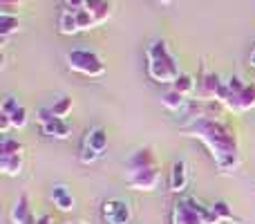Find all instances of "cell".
<instances>
[{
    "instance_id": "cell-15",
    "label": "cell",
    "mask_w": 255,
    "mask_h": 224,
    "mask_svg": "<svg viewBox=\"0 0 255 224\" xmlns=\"http://www.w3.org/2000/svg\"><path fill=\"white\" fill-rule=\"evenodd\" d=\"M22 166H25L22 155H7V157H0V173L7 177H18L22 173Z\"/></svg>"
},
{
    "instance_id": "cell-13",
    "label": "cell",
    "mask_w": 255,
    "mask_h": 224,
    "mask_svg": "<svg viewBox=\"0 0 255 224\" xmlns=\"http://www.w3.org/2000/svg\"><path fill=\"white\" fill-rule=\"evenodd\" d=\"M85 9L94 16L97 25L106 22L108 18L112 16V2L110 0H85Z\"/></svg>"
},
{
    "instance_id": "cell-3",
    "label": "cell",
    "mask_w": 255,
    "mask_h": 224,
    "mask_svg": "<svg viewBox=\"0 0 255 224\" xmlns=\"http://www.w3.org/2000/svg\"><path fill=\"white\" fill-rule=\"evenodd\" d=\"M172 224H222L211 207H202L197 200H179L172 209Z\"/></svg>"
},
{
    "instance_id": "cell-9",
    "label": "cell",
    "mask_w": 255,
    "mask_h": 224,
    "mask_svg": "<svg viewBox=\"0 0 255 224\" xmlns=\"http://www.w3.org/2000/svg\"><path fill=\"white\" fill-rule=\"evenodd\" d=\"M36 220H38V218H34V213H31L29 198L22 193L11 209V224H36Z\"/></svg>"
},
{
    "instance_id": "cell-7",
    "label": "cell",
    "mask_w": 255,
    "mask_h": 224,
    "mask_svg": "<svg viewBox=\"0 0 255 224\" xmlns=\"http://www.w3.org/2000/svg\"><path fill=\"white\" fill-rule=\"evenodd\" d=\"M222 83H224V81H222L215 72L202 70V74H199V79H197V90H195V97L202 99V101H215V99H217V90H220Z\"/></svg>"
},
{
    "instance_id": "cell-6",
    "label": "cell",
    "mask_w": 255,
    "mask_h": 224,
    "mask_svg": "<svg viewBox=\"0 0 255 224\" xmlns=\"http://www.w3.org/2000/svg\"><path fill=\"white\" fill-rule=\"evenodd\" d=\"M101 218L106 224H130L132 220V209L126 200L112 198L101 204Z\"/></svg>"
},
{
    "instance_id": "cell-32",
    "label": "cell",
    "mask_w": 255,
    "mask_h": 224,
    "mask_svg": "<svg viewBox=\"0 0 255 224\" xmlns=\"http://www.w3.org/2000/svg\"><path fill=\"white\" fill-rule=\"evenodd\" d=\"M36 224H54V220H52V216H40L36 220Z\"/></svg>"
},
{
    "instance_id": "cell-22",
    "label": "cell",
    "mask_w": 255,
    "mask_h": 224,
    "mask_svg": "<svg viewBox=\"0 0 255 224\" xmlns=\"http://www.w3.org/2000/svg\"><path fill=\"white\" fill-rule=\"evenodd\" d=\"M72 106H74V103H72L70 97H61V99H58V101L52 106L54 117H56V119H67V117H70V112H72Z\"/></svg>"
},
{
    "instance_id": "cell-4",
    "label": "cell",
    "mask_w": 255,
    "mask_h": 224,
    "mask_svg": "<svg viewBox=\"0 0 255 224\" xmlns=\"http://www.w3.org/2000/svg\"><path fill=\"white\" fill-rule=\"evenodd\" d=\"M65 63L72 72L90 76V79H97V76L106 74V63L92 49H72V52L65 54Z\"/></svg>"
},
{
    "instance_id": "cell-29",
    "label": "cell",
    "mask_w": 255,
    "mask_h": 224,
    "mask_svg": "<svg viewBox=\"0 0 255 224\" xmlns=\"http://www.w3.org/2000/svg\"><path fill=\"white\" fill-rule=\"evenodd\" d=\"M54 119V112L52 108H38V112H36V121L40 123V126H45V123H49Z\"/></svg>"
},
{
    "instance_id": "cell-11",
    "label": "cell",
    "mask_w": 255,
    "mask_h": 224,
    "mask_svg": "<svg viewBox=\"0 0 255 224\" xmlns=\"http://www.w3.org/2000/svg\"><path fill=\"white\" fill-rule=\"evenodd\" d=\"M83 144L90 146L92 150H97L99 155H103L106 153V148H108V132L103 130L101 126L90 128V130L85 132V137H83Z\"/></svg>"
},
{
    "instance_id": "cell-25",
    "label": "cell",
    "mask_w": 255,
    "mask_h": 224,
    "mask_svg": "<svg viewBox=\"0 0 255 224\" xmlns=\"http://www.w3.org/2000/svg\"><path fill=\"white\" fill-rule=\"evenodd\" d=\"M99 157H101V155H99L97 150H92V148H90V146L81 144V153H79L81 164H85V166H88V164H94V162H97Z\"/></svg>"
},
{
    "instance_id": "cell-27",
    "label": "cell",
    "mask_w": 255,
    "mask_h": 224,
    "mask_svg": "<svg viewBox=\"0 0 255 224\" xmlns=\"http://www.w3.org/2000/svg\"><path fill=\"white\" fill-rule=\"evenodd\" d=\"M18 108H20V103H18V99L16 97H4L2 99V106H0V114H13L18 110Z\"/></svg>"
},
{
    "instance_id": "cell-16",
    "label": "cell",
    "mask_w": 255,
    "mask_h": 224,
    "mask_svg": "<svg viewBox=\"0 0 255 224\" xmlns=\"http://www.w3.org/2000/svg\"><path fill=\"white\" fill-rule=\"evenodd\" d=\"M58 29H61V34H65V36H72V34H76V31H81L79 20H76V13L65 9V11L61 13V18H58Z\"/></svg>"
},
{
    "instance_id": "cell-35",
    "label": "cell",
    "mask_w": 255,
    "mask_h": 224,
    "mask_svg": "<svg viewBox=\"0 0 255 224\" xmlns=\"http://www.w3.org/2000/svg\"><path fill=\"white\" fill-rule=\"evenodd\" d=\"M157 2H161V4H168V2H172V0H157Z\"/></svg>"
},
{
    "instance_id": "cell-26",
    "label": "cell",
    "mask_w": 255,
    "mask_h": 224,
    "mask_svg": "<svg viewBox=\"0 0 255 224\" xmlns=\"http://www.w3.org/2000/svg\"><path fill=\"white\" fill-rule=\"evenodd\" d=\"M9 119H11V126L16 128V130H20V128L27 126V108H18L13 114H9Z\"/></svg>"
},
{
    "instance_id": "cell-31",
    "label": "cell",
    "mask_w": 255,
    "mask_h": 224,
    "mask_svg": "<svg viewBox=\"0 0 255 224\" xmlns=\"http://www.w3.org/2000/svg\"><path fill=\"white\" fill-rule=\"evenodd\" d=\"M11 119L7 117V114H0V135H7L9 130H11Z\"/></svg>"
},
{
    "instance_id": "cell-19",
    "label": "cell",
    "mask_w": 255,
    "mask_h": 224,
    "mask_svg": "<svg viewBox=\"0 0 255 224\" xmlns=\"http://www.w3.org/2000/svg\"><path fill=\"white\" fill-rule=\"evenodd\" d=\"M20 27V18L18 16H9V13H0V36L9 38L13 31H18Z\"/></svg>"
},
{
    "instance_id": "cell-33",
    "label": "cell",
    "mask_w": 255,
    "mask_h": 224,
    "mask_svg": "<svg viewBox=\"0 0 255 224\" xmlns=\"http://www.w3.org/2000/svg\"><path fill=\"white\" fill-rule=\"evenodd\" d=\"M22 0H0V4H11V7H18Z\"/></svg>"
},
{
    "instance_id": "cell-23",
    "label": "cell",
    "mask_w": 255,
    "mask_h": 224,
    "mask_svg": "<svg viewBox=\"0 0 255 224\" xmlns=\"http://www.w3.org/2000/svg\"><path fill=\"white\" fill-rule=\"evenodd\" d=\"M211 209H213V213H215V216L220 218L222 222H233V220H235L233 211H231V207H229V204L224 202V200H217V202L213 204Z\"/></svg>"
},
{
    "instance_id": "cell-1",
    "label": "cell",
    "mask_w": 255,
    "mask_h": 224,
    "mask_svg": "<svg viewBox=\"0 0 255 224\" xmlns=\"http://www.w3.org/2000/svg\"><path fill=\"white\" fill-rule=\"evenodd\" d=\"M181 132L193 139H199L208 148L213 162H215L217 171L229 175L235 173L240 166V144L238 135L229 123L220 121L213 117H197L193 121H188Z\"/></svg>"
},
{
    "instance_id": "cell-21",
    "label": "cell",
    "mask_w": 255,
    "mask_h": 224,
    "mask_svg": "<svg viewBox=\"0 0 255 224\" xmlns=\"http://www.w3.org/2000/svg\"><path fill=\"white\" fill-rule=\"evenodd\" d=\"M240 108H242V112L255 108V83H247L244 92L240 94Z\"/></svg>"
},
{
    "instance_id": "cell-18",
    "label": "cell",
    "mask_w": 255,
    "mask_h": 224,
    "mask_svg": "<svg viewBox=\"0 0 255 224\" xmlns=\"http://www.w3.org/2000/svg\"><path fill=\"white\" fill-rule=\"evenodd\" d=\"M184 99L186 97L179 94L177 90H168V92L161 97V106L170 112H177V110H181V106H184Z\"/></svg>"
},
{
    "instance_id": "cell-8",
    "label": "cell",
    "mask_w": 255,
    "mask_h": 224,
    "mask_svg": "<svg viewBox=\"0 0 255 224\" xmlns=\"http://www.w3.org/2000/svg\"><path fill=\"white\" fill-rule=\"evenodd\" d=\"M148 166H159V159L152 153V148H139L126 162V171H139V168H148Z\"/></svg>"
},
{
    "instance_id": "cell-28",
    "label": "cell",
    "mask_w": 255,
    "mask_h": 224,
    "mask_svg": "<svg viewBox=\"0 0 255 224\" xmlns=\"http://www.w3.org/2000/svg\"><path fill=\"white\" fill-rule=\"evenodd\" d=\"M226 85H229V92L231 94H242L244 88H247V83H244L240 76H231V79L226 81Z\"/></svg>"
},
{
    "instance_id": "cell-24",
    "label": "cell",
    "mask_w": 255,
    "mask_h": 224,
    "mask_svg": "<svg viewBox=\"0 0 255 224\" xmlns=\"http://www.w3.org/2000/svg\"><path fill=\"white\" fill-rule=\"evenodd\" d=\"M76 20H79L81 31H90L92 27H97V20H94V16H92V13H90L85 7L76 11Z\"/></svg>"
},
{
    "instance_id": "cell-14",
    "label": "cell",
    "mask_w": 255,
    "mask_h": 224,
    "mask_svg": "<svg viewBox=\"0 0 255 224\" xmlns=\"http://www.w3.org/2000/svg\"><path fill=\"white\" fill-rule=\"evenodd\" d=\"M52 200L54 204H56V209L61 213H70L72 209H74V198H72V193L67 191L65 184H58L52 189Z\"/></svg>"
},
{
    "instance_id": "cell-10",
    "label": "cell",
    "mask_w": 255,
    "mask_h": 224,
    "mask_svg": "<svg viewBox=\"0 0 255 224\" xmlns=\"http://www.w3.org/2000/svg\"><path fill=\"white\" fill-rule=\"evenodd\" d=\"M168 186H170L172 193H184L186 186H188V171H186V164L175 162L172 164V171H170V180H168Z\"/></svg>"
},
{
    "instance_id": "cell-17",
    "label": "cell",
    "mask_w": 255,
    "mask_h": 224,
    "mask_svg": "<svg viewBox=\"0 0 255 224\" xmlns=\"http://www.w3.org/2000/svg\"><path fill=\"white\" fill-rule=\"evenodd\" d=\"M172 90H177V92L184 94V97H190V94H195V90H197V81L190 74H179V79L172 83Z\"/></svg>"
},
{
    "instance_id": "cell-2",
    "label": "cell",
    "mask_w": 255,
    "mask_h": 224,
    "mask_svg": "<svg viewBox=\"0 0 255 224\" xmlns=\"http://www.w3.org/2000/svg\"><path fill=\"white\" fill-rule=\"evenodd\" d=\"M145 63H148V76L157 83H175L179 79V65L172 52L168 49L166 40H152L145 47Z\"/></svg>"
},
{
    "instance_id": "cell-36",
    "label": "cell",
    "mask_w": 255,
    "mask_h": 224,
    "mask_svg": "<svg viewBox=\"0 0 255 224\" xmlns=\"http://www.w3.org/2000/svg\"><path fill=\"white\" fill-rule=\"evenodd\" d=\"M65 224H70V222H65Z\"/></svg>"
},
{
    "instance_id": "cell-5",
    "label": "cell",
    "mask_w": 255,
    "mask_h": 224,
    "mask_svg": "<svg viewBox=\"0 0 255 224\" xmlns=\"http://www.w3.org/2000/svg\"><path fill=\"white\" fill-rule=\"evenodd\" d=\"M161 180V171L159 166L139 168V171H126V182L132 191H141V193H150L159 186Z\"/></svg>"
},
{
    "instance_id": "cell-30",
    "label": "cell",
    "mask_w": 255,
    "mask_h": 224,
    "mask_svg": "<svg viewBox=\"0 0 255 224\" xmlns=\"http://www.w3.org/2000/svg\"><path fill=\"white\" fill-rule=\"evenodd\" d=\"M85 7V0H65V9L67 11H79V9Z\"/></svg>"
},
{
    "instance_id": "cell-20",
    "label": "cell",
    "mask_w": 255,
    "mask_h": 224,
    "mask_svg": "<svg viewBox=\"0 0 255 224\" xmlns=\"http://www.w3.org/2000/svg\"><path fill=\"white\" fill-rule=\"evenodd\" d=\"M25 146L20 144L18 139H11V137L4 135L2 141H0V157H7V155H22Z\"/></svg>"
},
{
    "instance_id": "cell-34",
    "label": "cell",
    "mask_w": 255,
    "mask_h": 224,
    "mask_svg": "<svg viewBox=\"0 0 255 224\" xmlns=\"http://www.w3.org/2000/svg\"><path fill=\"white\" fill-rule=\"evenodd\" d=\"M249 63H251V67H255V47H253V52H251V58H249Z\"/></svg>"
},
{
    "instance_id": "cell-12",
    "label": "cell",
    "mask_w": 255,
    "mask_h": 224,
    "mask_svg": "<svg viewBox=\"0 0 255 224\" xmlns=\"http://www.w3.org/2000/svg\"><path fill=\"white\" fill-rule=\"evenodd\" d=\"M43 128V135L52 137V139H67L72 135V126L67 123V119H56L54 117L49 123H45Z\"/></svg>"
}]
</instances>
